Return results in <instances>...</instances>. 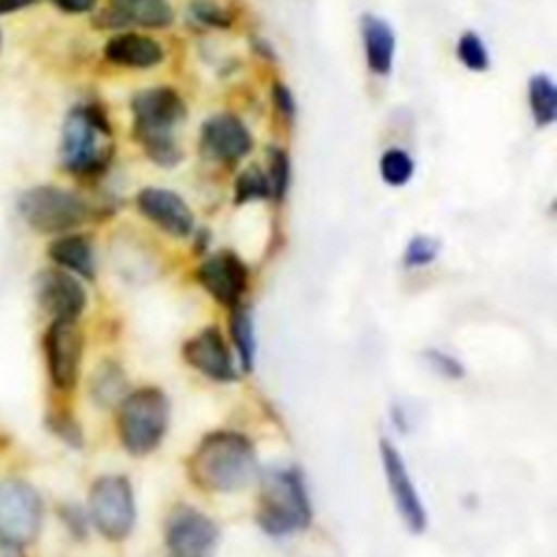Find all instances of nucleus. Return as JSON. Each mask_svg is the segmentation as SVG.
I'll use <instances>...</instances> for the list:
<instances>
[{
  "mask_svg": "<svg viewBox=\"0 0 557 557\" xmlns=\"http://www.w3.org/2000/svg\"><path fill=\"white\" fill-rule=\"evenodd\" d=\"M189 479L205 492H237L259 474L252 442L237 431H211L187 459Z\"/></svg>",
  "mask_w": 557,
  "mask_h": 557,
  "instance_id": "f257e3e1",
  "label": "nucleus"
},
{
  "mask_svg": "<svg viewBox=\"0 0 557 557\" xmlns=\"http://www.w3.org/2000/svg\"><path fill=\"white\" fill-rule=\"evenodd\" d=\"M133 135L141 144L146 157L161 165L174 168L183 159V148L174 137V128L187 115L185 100L170 85H154L139 89L131 98Z\"/></svg>",
  "mask_w": 557,
  "mask_h": 557,
  "instance_id": "f03ea898",
  "label": "nucleus"
},
{
  "mask_svg": "<svg viewBox=\"0 0 557 557\" xmlns=\"http://www.w3.org/2000/svg\"><path fill=\"white\" fill-rule=\"evenodd\" d=\"M111 122L102 107L87 102L76 104L63 120L61 128V163L76 176L100 174L113 154Z\"/></svg>",
  "mask_w": 557,
  "mask_h": 557,
  "instance_id": "7ed1b4c3",
  "label": "nucleus"
},
{
  "mask_svg": "<svg viewBox=\"0 0 557 557\" xmlns=\"http://www.w3.org/2000/svg\"><path fill=\"white\" fill-rule=\"evenodd\" d=\"M255 518L261 531L272 537H285L309 527L311 500L298 468H272L263 474Z\"/></svg>",
  "mask_w": 557,
  "mask_h": 557,
  "instance_id": "20e7f679",
  "label": "nucleus"
},
{
  "mask_svg": "<svg viewBox=\"0 0 557 557\" xmlns=\"http://www.w3.org/2000/svg\"><path fill=\"white\" fill-rule=\"evenodd\" d=\"M170 422V400L159 387H139L117 403L115 426L122 446L131 455L152 453Z\"/></svg>",
  "mask_w": 557,
  "mask_h": 557,
  "instance_id": "39448f33",
  "label": "nucleus"
},
{
  "mask_svg": "<svg viewBox=\"0 0 557 557\" xmlns=\"http://www.w3.org/2000/svg\"><path fill=\"white\" fill-rule=\"evenodd\" d=\"M17 213L35 233L65 235L89 220V205L83 196L59 185H35L20 194Z\"/></svg>",
  "mask_w": 557,
  "mask_h": 557,
  "instance_id": "423d86ee",
  "label": "nucleus"
},
{
  "mask_svg": "<svg viewBox=\"0 0 557 557\" xmlns=\"http://www.w3.org/2000/svg\"><path fill=\"white\" fill-rule=\"evenodd\" d=\"M89 516L100 535L111 542L128 537L135 524V496L131 481L120 474H104L89 490Z\"/></svg>",
  "mask_w": 557,
  "mask_h": 557,
  "instance_id": "0eeeda50",
  "label": "nucleus"
},
{
  "mask_svg": "<svg viewBox=\"0 0 557 557\" xmlns=\"http://www.w3.org/2000/svg\"><path fill=\"white\" fill-rule=\"evenodd\" d=\"M44 505L37 490L22 479L0 483V540L24 546L30 544L41 529Z\"/></svg>",
  "mask_w": 557,
  "mask_h": 557,
  "instance_id": "6e6552de",
  "label": "nucleus"
},
{
  "mask_svg": "<svg viewBox=\"0 0 557 557\" xmlns=\"http://www.w3.org/2000/svg\"><path fill=\"white\" fill-rule=\"evenodd\" d=\"M218 524L189 505H176L165 518L168 557H215Z\"/></svg>",
  "mask_w": 557,
  "mask_h": 557,
  "instance_id": "1a4fd4ad",
  "label": "nucleus"
},
{
  "mask_svg": "<svg viewBox=\"0 0 557 557\" xmlns=\"http://www.w3.org/2000/svg\"><path fill=\"white\" fill-rule=\"evenodd\" d=\"M46 368L52 385L61 392H70L81 372L83 359V333L76 320H52L44 333Z\"/></svg>",
  "mask_w": 557,
  "mask_h": 557,
  "instance_id": "9d476101",
  "label": "nucleus"
},
{
  "mask_svg": "<svg viewBox=\"0 0 557 557\" xmlns=\"http://www.w3.org/2000/svg\"><path fill=\"white\" fill-rule=\"evenodd\" d=\"M379 453H381V466L385 472V481H387V487H389V494H392L398 516L403 518L405 527L411 533H422L426 529V511H424L422 498L411 481V474L407 470L403 455L389 440L379 442Z\"/></svg>",
  "mask_w": 557,
  "mask_h": 557,
  "instance_id": "9b49d317",
  "label": "nucleus"
},
{
  "mask_svg": "<svg viewBox=\"0 0 557 557\" xmlns=\"http://www.w3.org/2000/svg\"><path fill=\"white\" fill-rule=\"evenodd\" d=\"M196 278L213 300L233 309L246 294L248 268L233 250H218L198 265Z\"/></svg>",
  "mask_w": 557,
  "mask_h": 557,
  "instance_id": "f8f14e48",
  "label": "nucleus"
},
{
  "mask_svg": "<svg viewBox=\"0 0 557 557\" xmlns=\"http://www.w3.org/2000/svg\"><path fill=\"white\" fill-rule=\"evenodd\" d=\"M35 296L41 309L52 315V320H78L87 305V292L83 283L61 268H46L37 274Z\"/></svg>",
  "mask_w": 557,
  "mask_h": 557,
  "instance_id": "ddd939ff",
  "label": "nucleus"
},
{
  "mask_svg": "<svg viewBox=\"0 0 557 557\" xmlns=\"http://www.w3.org/2000/svg\"><path fill=\"white\" fill-rule=\"evenodd\" d=\"M200 146L211 159L233 165L250 154L255 141L248 126L233 113H218L202 122Z\"/></svg>",
  "mask_w": 557,
  "mask_h": 557,
  "instance_id": "4468645a",
  "label": "nucleus"
},
{
  "mask_svg": "<svg viewBox=\"0 0 557 557\" xmlns=\"http://www.w3.org/2000/svg\"><path fill=\"white\" fill-rule=\"evenodd\" d=\"M137 211L154 224L159 231L172 237H189L194 233V213L189 205L172 189L165 187H144L135 198Z\"/></svg>",
  "mask_w": 557,
  "mask_h": 557,
  "instance_id": "2eb2a0df",
  "label": "nucleus"
},
{
  "mask_svg": "<svg viewBox=\"0 0 557 557\" xmlns=\"http://www.w3.org/2000/svg\"><path fill=\"white\" fill-rule=\"evenodd\" d=\"M183 359L207 379L231 383L237 379L233 355L218 326H207L183 346Z\"/></svg>",
  "mask_w": 557,
  "mask_h": 557,
  "instance_id": "dca6fc26",
  "label": "nucleus"
},
{
  "mask_svg": "<svg viewBox=\"0 0 557 557\" xmlns=\"http://www.w3.org/2000/svg\"><path fill=\"white\" fill-rule=\"evenodd\" d=\"M100 28L139 26L161 30L174 24L170 0H109V7L94 20Z\"/></svg>",
  "mask_w": 557,
  "mask_h": 557,
  "instance_id": "f3484780",
  "label": "nucleus"
},
{
  "mask_svg": "<svg viewBox=\"0 0 557 557\" xmlns=\"http://www.w3.org/2000/svg\"><path fill=\"white\" fill-rule=\"evenodd\" d=\"M102 54L109 63L120 67H133V70H148L159 65L165 59V50L157 39L148 35H139L135 30H126L109 37L102 48Z\"/></svg>",
  "mask_w": 557,
  "mask_h": 557,
  "instance_id": "a211bd4d",
  "label": "nucleus"
},
{
  "mask_svg": "<svg viewBox=\"0 0 557 557\" xmlns=\"http://www.w3.org/2000/svg\"><path fill=\"white\" fill-rule=\"evenodd\" d=\"M366 65L376 76H387L394 65L396 35L387 20L374 13H363L359 20Z\"/></svg>",
  "mask_w": 557,
  "mask_h": 557,
  "instance_id": "6ab92c4d",
  "label": "nucleus"
},
{
  "mask_svg": "<svg viewBox=\"0 0 557 557\" xmlns=\"http://www.w3.org/2000/svg\"><path fill=\"white\" fill-rule=\"evenodd\" d=\"M48 257L65 272L91 281L96 276L94 248L87 235L65 233L48 246Z\"/></svg>",
  "mask_w": 557,
  "mask_h": 557,
  "instance_id": "aec40b11",
  "label": "nucleus"
},
{
  "mask_svg": "<svg viewBox=\"0 0 557 557\" xmlns=\"http://www.w3.org/2000/svg\"><path fill=\"white\" fill-rule=\"evenodd\" d=\"M529 109L535 126L544 128L557 120V87L548 74H533L527 85Z\"/></svg>",
  "mask_w": 557,
  "mask_h": 557,
  "instance_id": "412c9836",
  "label": "nucleus"
},
{
  "mask_svg": "<svg viewBox=\"0 0 557 557\" xmlns=\"http://www.w3.org/2000/svg\"><path fill=\"white\" fill-rule=\"evenodd\" d=\"M231 337L239 357V363L246 372L255 368V355H257V337H255V320L248 307L237 305L231 313Z\"/></svg>",
  "mask_w": 557,
  "mask_h": 557,
  "instance_id": "4be33fe9",
  "label": "nucleus"
},
{
  "mask_svg": "<svg viewBox=\"0 0 557 557\" xmlns=\"http://www.w3.org/2000/svg\"><path fill=\"white\" fill-rule=\"evenodd\" d=\"M126 376L117 363H102L91 376V396L98 405H117L126 394Z\"/></svg>",
  "mask_w": 557,
  "mask_h": 557,
  "instance_id": "5701e85b",
  "label": "nucleus"
},
{
  "mask_svg": "<svg viewBox=\"0 0 557 557\" xmlns=\"http://www.w3.org/2000/svg\"><path fill=\"white\" fill-rule=\"evenodd\" d=\"M413 159L403 148H387L379 159V174L389 187H403L413 176Z\"/></svg>",
  "mask_w": 557,
  "mask_h": 557,
  "instance_id": "b1692460",
  "label": "nucleus"
},
{
  "mask_svg": "<svg viewBox=\"0 0 557 557\" xmlns=\"http://www.w3.org/2000/svg\"><path fill=\"white\" fill-rule=\"evenodd\" d=\"M268 198H272L268 174L257 163L244 168L235 178V202L246 205L252 200H268Z\"/></svg>",
  "mask_w": 557,
  "mask_h": 557,
  "instance_id": "393cba45",
  "label": "nucleus"
},
{
  "mask_svg": "<svg viewBox=\"0 0 557 557\" xmlns=\"http://www.w3.org/2000/svg\"><path fill=\"white\" fill-rule=\"evenodd\" d=\"M268 181H270V194L274 200H283L287 196L289 183H292V163H289V154L278 148V146H270L268 148Z\"/></svg>",
  "mask_w": 557,
  "mask_h": 557,
  "instance_id": "a878e982",
  "label": "nucleus"
},
{
  "mask_svg": "<svg viewBox=\"0 0 557 557\" xmlns=\"http://www.w3.org/2000/svg\"><path fill=\"white\" fill-rule=\"evenodd\" d=\"M457 59L470 72L490 70V50L474 30H466L457 39Z\"/></svg>",
  "mask_w": 557,
  "mask_h": 557,
  "instance_id": "bb28decb",
  "label": "nucleus"
},
{
  "mask_svg": "<svg viewBox=\"0 0 557 557\" xmlns=\"http://www.w3.org/2000/svg\"><path fill=\"white\" fill-rule=\"evenodd\" d=\"M440 239L431 237V235H413L407 246H405V252H403V265L405 268H424V265H431L437 255H440Z\"/></svg>",
  "mask_w": 557,
  "mask_h": 557,
  "instance_id": "cd10ccee",
  "label": "nucleus"
},
{
  "mask_svg": "<svg viewBox=\"0 0 557 557\" xmlns=\"http://www.w3.org/2000/svg\"><path fill=\"white\" fill-rule=\"evenodd\" d=\"M189 15L211 28H228L233 24V17L228 11H224L213 0H191L189 2Z\"/></svg>",
  "mask_w": 557,
  "mask_h": 557,
  "instance_id": "c85d7f7f",
  "label": "nucleus"
},
{
  "mask_svg": "<svg viewBox=\"0 0 557 557\" xmlns=\"http://www.w3.org/2000/svg\"><path fill=\"white\" fill-rule=\"evenodd\" d=\"M424 359L429 361V366H433V370H437L440 374H444L448 379L463 376L461 361L457 357H453L450 352H444L440 348H429V350H424Z\"/></svg>",
  "mask_w": 557,
  "mask_h": 557,
  "instance_id": "c756f323",
  "label": "nucleus"
},
{
  "mask_svg": "<svg viewBox=\"0 0 557 557\" xmlns=\"http://www.w3.org/2000/svg\"><path fill=\"white\" fill-rule=\"evenodd\" d=\"M272 104H274L278 117H283L287 124L294 120V115H296V98H294L292 89L283 81H274L272 83Z\"/></svg>",
  "mask_w": 557,
  "mask_h": 557,
  "instance_id": "7c9ffc66",
  "label": "nucleus"
},
{
  "mask_svg": "<svg viewBox=\"0 0 557 557\" xmlns=\"http://www.w3.org/2000/svg\"><path fill=\"white\" fill-rule=\"evenodd\" d=\"M52 429L59 437L72 442V444H81V429L78 424L72 420V416H54L52 418Z\"/></svg>",
  "mask_w": 557,
  "mask_h": 557,
  "instance_id": "2f4dec72",
  "label": "nucleus"
},
{
  "mask_svg": "<svg viewBox=\"0 0 557 557\" xmlns=\"http://www.w3.org/2000/svg\"><path fill=\"white\" fill-rule=\"evenodd\" d=\"M50 4H54L59 11L63 13H72V15H78V13H91L98 4V0H48Z\"/></svg>",
  "mask_w": 557,
  "mask_h": 557,
  "instance_id": "473e14b6",
  "label": "nucleus"
},
{
  "mask_svg": "<svg viewBox=\"0 0 557 557\" xmlns=\"http://www.w3.org/2000/svg\"><path fill=\"white\" fill-rule=\"evenodd\" d=\"M37 0H0V15H9V13L22 11V9H28Z\"/></svg>",
  "mask_w": 557,
  "mask_h": 557,
  "instance_id": "72a5a7b5",
  "label": "nucleus"
}]
</instances>
